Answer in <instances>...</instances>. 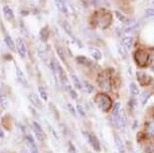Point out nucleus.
<instances>
[{
	"instance_id": "4468645a",
	"label": "nucleus",
	"mask_w": 154,
	"mask_h": 153,
	"mask_svg": "<svg viewBox=\"0 0 154 153\" xmlns=\"http://www.w3.org/2000/svg\"><path fill=\"white\" fill-rule=\"evenodd\" d=\"M3 15L5 17V19L8 20V21H12V20L14 19L13 11L9 6H7V5H5V6L3 7Z\"/></svg>"
},
{
	"instance_id": "dca6fc26",
	"label": "nucleus",
	"mask_w": 154,
	"mask_h": 153,
	"mask_svg": "<svg viewBox=\"0 0 154 153\" xmlns=\"http://www.w3.org/2000/svg\"><path fill=\"white\" fill-rule=\"evenodd\" d=\"M107 22L109 25L111 24V15H109V14H103L100 19H99V25H100V27H102L103 29H105V23L104 22Z\"/></svg>"
},
{
	"instance_id": "2f4dec72",
	"label": "nucleus",
	"mask_w": 154,
	"mask_h": 153,
	"mask_svg": "<svg viewBox=\"0 0 154 153\" xmlns=\"http://www.w3.org/2000/svg\"><path fill=\"white\" fill-rule=\"evenodd\" d=\"M77 111H78V113L80 114L81 117H86V112L81 104H77Z\"/></svg>"
},
{
	"instance_id": "aec40b11",
	"label": "nucleus",
	"mask_w": 154,
	"mask_h": 153,
	"mask_svg": "<svg viewBox=\"0 0 154 153\" xmlns=\"http://www.w3.org/2000/svg\"><path fill=\"white\" fill-rule=\"evenodd\" d=\"M136 27H138V23L137 21L134 20H128V22L126 23V28H125V31H131L136 29Z\"/></svg>"
},
{
	"instance_id": "c756f323",
	"label": "nucleus",
	"mask_w": 154,
	"mask_h": 153,
	"mask_svg": "<svg viewBox=\"0 0 154 153\" xmlns=\"http://www.w3.org/2000/svg\"><path fill=\"white\" fill-rule=\"evenodd\" d=\"M84 86H85L86 91L88 92L89 94L93 93V91H94V86H93L91 83H89L88 81H85V82H84Z\"/></svg>"
},
{
	"instance_id": "c03bdc74",
	"label": "nucleus",
	"mask_w": 154,
	"mask_h": 153,
	"mask_svg": "<svg viewBox=\"0 0 154 153\" xmlns=\"http://www.w3.org/2000/svg\"><path fill=\"white\" fill-rule=\"evenodd\" d=\"M101 1H105V2H106V1H107V0H101Z\"/></svg>"
},
{
	"instance_id": "c9c22d12",
	"label": "nucleus",
	"mask_w": 154,
	"mask_h": 153,
	"mask_svg": "<svg viewBox=\"0 0 154 153\" xmlns=\"http://www.w3.org/2000/svg\"><path fill=\"white\" fill-rule=\"evenodd\" d=\"M148 132H149V134L154 135V121H152L148 126Z\"/></svg>"
},
{
	"instance_id": "58836bf2",
	"label": "nucleus",
	"mask_w": 154,
	"mask_h": 153,
	"mask_svg": "<svg viewBox=\"0 0 154 153\" xmlns=\"http://www.w3.org/2000/svg\"><path fill=\"white\" fill-rule=\"evenodd\" d=\"M51 133H53V135H54V137H56V139H59V135L56 133V131H54V129H51Z\"/></svg>"
},
{
	"instance_id": "a878e982",
	"label": "nucleus",
	"mask_w": 154,
	"mask_h": 153,
	"mask_svg": "<svg viewBox=\"0 0 154 153\" xmlns=\"http://www.w3.org/2000/svg\"><path fill=\"white\" fill-rule=\"evenodd\" d=\"M120 110H121V103L117 102L114 105V108H113V111H112L113 119H115V118L118 116V114H119V112H120Z\"/></svg>"
},
{
	"instance_id": "f3484780",
	"label": "nucleus",
	"mask_w": 154,
	"mask_h": 153,
	"mask_svg": "<svg viewBox=\"0 0 154 153\" xmlns=\"http://www.w3.org/2000/svg\"><path fill=\"white\" fill-rule=\"evenodd\" d=\"M133 42H134V39L131 36H125L123 39H122V45L126 48V50H131Z\"/></svg>"
},
{
	"instance_id": "1a4fd4ad",
	"label": "nucleus",
	"mask_w": 154,
	"mask_h": 153,
	"mask_svg": "<svg viewBox=\"0 0 154 153\" xmlns=\"http://www.w3.org/2000/svg\"><path fill=\"white\" fill-rule=\"evenodd\" d=\"M25 142L27 144V147H28V149H29L30 153H38V148H37L35 141H34L31 135H27V136L25 137Z\"/></svg>"
},
{
	"instance_id": "f257e3e1",
	"label": "nucleus",
	"mask_w": 154,
	"mask_h": 153,
	"mask_svg": "<svg viewBox=\"0 0 154 153\" xmlns=\"http://www.w3.org/2000/svg\"><path fill=\"white\" fill-rule=\"evenodd\" d=\"M95 102L101 110L108 111L111 106V99L106 94H98L95 98Z\"/></svg>"
},
{
	"instance_id": "2eb2a0df",
	"label": "nucleus",
	"mask_w": 154,
	"mask_h": 153,
	"mask_svg": "<svg viewBox=\"0 0 154 153\" xmlns=\"http://www.w3.org/2000/svg\"><path fill=\"white\" fill-rule=\"evenodd\" d=\"M114 141H115V145L117 147L119 153H125V145L123 143V141L121 140V138L115 135L114 136Z\"/></svg>"
},
{
	"instance_id": "5701e85b",
	"label": "nucleus",
	"mask_w": 154,
	"mask_h": 153,
	"mask_svg": "<svg viewBox=\"0 0 154 153\" xmlns=\"http://www.w3.org/2000/svg\"><path fill=\"white\" fill-rule=\"evenodd\" d=\"M129 90H130V93H131L133 96H137V95L140 94V90H139L138 86L133 82L129 85Z\"/></svg>"
},
{
	"instance_id": "37998d69",
	"label": "nucleus",
	"mask_w": 154,
	"mask_h": 153,
	"mask_svg": "<svg viewBox=\"0 0 154 153\" xmlns=\"http://www.w3.org/2000/svg\"><path fill=\"white\" fill-rule=\"evenodd\" d=\"M152 67H153V69H154V60H153V63H152Z\"/></svg>"
},
{
	"instance_id": "c85d7f7f",
	"label": "nucleus",
	"mask_w": 154,
	"mask_h": 153,
	"mask_svg": "<svg viewBox=\"0 0 154 153\" xmlns=\"http://www.w3.org/2000/svg\"><path fill=\"white\" fill-rule=\"evenodd\" d=\"M115 15L117 16L118 20H120L121 22H124V23H127L128 22L126 16H125L122 12H120V11H115Z\"/></svg>"
},
{
	"instance_id": "49530a36",
	"label": "nucleus",
	"mask_w": 154,
	"mask_h": 153,
	"mask_svg": "<svg viewBox=\"0 0 154 153\" xmlns=\"http://www.w3.org/2000/svg\"><path fill=\"white\" fill-rule=\"evenodd\" d=\"M88 153H92V152H88Z\"/></svg>"
},
{
	"instance_id": "412c9836",
	"label": "nucleus",
	"mask_w": 154,
	"mask_h": 153,
	"mask_svg": "<svg viewBox=\"0 0 154 153\" xmlns=\"http://www.w3.org/2000/svg\"><path fill=\"white\" fill-rule=\"evenodd\" d=\"M71 78H72V83H74V85H75V88L79 89V90H81V89L83 88V86H82V83H81V81H80L79 78H78L77 75L72 73L71 75Z\"/></svg>"
},
{
	"instance_id": "39448f33",
	"label": "nucleus",
	"mask_w": 154,
	"mask_h": 153,
	"mask_svg": "<svg viewBox=\"0 0 154 153\" xmlns=\"http://www.w3.org/2000/svg\"><path fill=\"white\" fill-rule=\"evenodd\" d=\"M57 70H59V79H60V83L62 84V86L65 89L69 91V89L71 88L69 87V79L66 77V72L63 71V69L60 67V66L57 63Z\"/></svg>"
},
{
	"instance_id": "473e14b6",
	"label": "nucleus",
	"mask_w": 154,
	"mask_h": 153,
	"mask_svg": "<svg viewBox=\"0 0 154 153\" xmlns=\"http://www.w3.org/2000/svg\"><path fill=\"white\" fill-rule=\"evenodd\" d=\"M145 14L147 17H154V8H147L145 10Z\"/></svg>"
},
{
	"instance_id": "a211bd4d",
	"label": "nucleus",
	"mask_w": 154,
	"mask_h": 153,
	"mask_svg": "<svg viewBox=\"0 0 154 153\" xmlns=\"http://www.w3.org/2000/svg\"><path fill=\"white\" fill-rule=\"evenodd\" d=\"M89 51L91 54V56L94 57V60H100L102 59V53L100 50H98L97 47H90Z\"/></svg>"
},
{
	"instance_id": "423d86ee",
	"label": "nucleus",
	"mask_w": 154,
	"mask_h": 153,
	"mask_svg": "<svg viewBox=\"0 0 154 153\" xmlns=\"http://www.w3.org/2000/svg\"><path fill=\"white\" fill-rule=\"evenodd\" d=\"M33 131H34V134H35L36 139L38 140L39 142H45V132H43L42 128L40 127V125L37 122H35V121L33 122Z\"/></svg>"
},
{
	"instance_id": "72a5a7b5",
	"label": "nucleus",
	"mask_w": 154,
	"mask_h": 153,
	"mask_svg": "<svg viewBox=\"0 0 154 153\" xmlns=\"http://www.w3.org/2000/svg\"><path fill=\"white\" fill-rule=\"evenodd\" d=\"M69 153H78L77 148H75V146L72 142H69Z\"/></svg>"
},
{
	"instance_id": "e433bc0d",
	"label": "nucleus",
	"mask_w": 154,
	"mask_h": 153,
	"mask_svg": "<svg viewBox=\"0 0 154 153\" xmlns=\"http://www.w3.org/2000/svg\"><path fill=\"white\" fill-rule=\"evenodd\" d=\"M69 95L72 96V99H77V98H78V94L75 93V90H72V88H69Z\"/></svg>"
},
{
	"instance_id": "0eeeda50",
	"label": "nucleus",
	"mask_w": 154,
	"mask_h": 153,
	"mask_svg": "<svg viewBox=\"0 0 154 153\" xmlns=\"http://www.w3.org/2000/svg\"><path fill=\"white\" fill-rule=\"evenodd\" d=\"M16 50H17V53L22 59H24L26 57V45H25L24 41H23L22 38H17L16 40Z\"/></svg>"
},
{
	"instance_id": "a19ab883",
	"label": "nucleus",
	"mask_w": 154,
	"mask_h": 153,
	"mask_svg": "<svg viewBox=\"0 0 154 153\" xmlns=\"http://www.w3.org/2000/svg\"><path fill=\"white\" fill-rule=\"evenodd\" d=\"M3 136H4V132H3V130L0 128V138H2Z\"/></svg>"
},
{
	"instance_id": "7ed1b4c3",
	"label": "nucleus",
	"mask_w": 154,
	"mask_h": 153,
	"mask_svg": "<svg viewBox=\"0 0 154 153\" xmlns=\"http://www.w3.org/2000/svg\"><path fill=\"white\" fill-rule=\"evenodd\" d=\"M83 135L84 137L86 138L87 141L90 143V145H91L93 148H94L96 151H101V145H100V142H99L98 138L95 136L94 134H91L89 133V132H85L83 131Z\"/></svg>"
},
{
	"instance_id": "b1692460",
	"label": "nucleus",
	"mask_w": 154,
	"mask_h": 153,
	"mask_svg": "<svg viewBox=\"0 0 154 153\" xmlns=\"http://www.w3.org/2000/svg\"><path fill=\"white\" fill-rule=\"evenodd\" d=\"M149 98H150V95H149V93H148V92H146V91L142 92V93L140 94L141 105H142V106H144L145 104L147 103V101H148V99H149Z\"/></svg>"
},
{
	"instance_id": "6e6552de",
	"label": "nucleus",
	"mask_w": 154,
	"mask_h": 153,
	"mask_svg": "<svg viewBox=\"0 0 154 153\" xmlns=\"http://www.w3.org/2000/svg\"><path fill=\"white\" fill-rule=\"evenodd\" d=\"M113 120H114L115 124L119 127V128H124L125 125H126V115H125V112L121 109L118 114V116Z\"/></svg>"
},
{
	"instance_id": "9b49d317",
	"label": "nucleus",
	"mask_w": 154,
	"mask_h": 153,
	"mask_svg": "<svg viewBox=\"0 0 154 153\" xmlns=\"http://www.w3.org/2000/svg\"><path fill=\"white\" fill-rule=\"evenodd\" d=\"M28 99H29L30 103L32 104L34 107H36L37 109H42L43 105H42V101L39 100V98L37 97L35 94H33V93L29 94V96H28Z\"/></svg>"
},
{
	"instance_id": "f8f14e48",
	"label": "nucleus",
	"mask_w": 154,
	"mask_h": 153,
	"mask_svg": "<svg viewBox=\"0 0 154 153\" xmlns=\"http://www.w3.org/2000/svg\"><path fill=\"white\" fill-rule=\"evenodd\" d=\"M98 82L102 89H104V90H106V91L110 89V82H109L108 77L104 76V75H101L98 79Z\"/></svg>"
},
{
	"instance_id": "6ab92c4d",
	"label": "nucleus",
	"mask_w": 154,
	"mask_h": 153,
	"mask_svg": "<svg viewBox=\"0 0 154 153\" xmlns=\"http://www.w3.org/2000/svg\"><path fill=\"white\" fill-rule=\"evenodd\" d=\"M4 42H5V44L7 45V47L9 48L10 50H15V43H14L13 39L11 38L9 35H5L4 36Z\"/></svg>"
},
{
	"instance_id": "f03ea898",
	"label": "nucleus",
	"mask_w": 154,
	"mask_h": 153,
	"mask_svg": "<svg viewBox=\"0 0 154 153\" xmlns=\"http://www.w3.org/2000/svg\"><path fill=\"white\" fill-rule=\"evenodd\" d=\"M134 59L140 67H145L149 62V54L144 50H137L134 54Z\"/></svg>"
},
{
	"instance_id": "bb28decb",
	"label": "nucleus",
	"mask_w": 154,
	"mask_h": 153,
	"mask_svg": "<svg viewBox=\"0 0 154 153\" xmlns=\"http://www.w3.org/2000/svg\"><path fill=\"white\" fill-rule=\"evenodd\" d=\"M77 60H78V63H82V65H84V66H90L92 63L91 60L86 57H78Z\"/></svg>"
},
{
	"instance_id": "cd10ccee",
	"label": "nucleus",
	"mask_w": 154,
	"mask_h": 153,
	"mask_svg": "<svg viewBox=\"0 0 154 153\" xmlns=\"http://www.w3.org/2000/svg\"><path fill=\"white\" fill-rule=\"evenodd\" d=\"M38 93H39L40 97H42V99L43 101H48V93H46L45 89L43 88V87H42V86H39V87H38Z\"/></svg>"
},
{
	"instance_id": "4be33fe9",
	"label": "nucleus",
	"mask_w": 154,
	"mask_h": 153,
	"mask_svg": "<svg viewBox=\"0 0 154 153\" xmlns=\"http://www.w3.org/2000/svg\"><path fill=\"white\" fill-rule=\"evenodd\" d=\"M37 53H38V56L42 60H48V53H46V50L45 47L39 45L38 48H37Z\"/></svg>"
},
{
	"instance_id": "a18cd8bd",
	"label": "nucleus",
	"mask_w": 154,
	"mask_h": 153,
	"mask_svg": "<svg viewBox=\"0 0 154 153\" xmlns=\"http://www.w3.org/2000/svg\"><path fill=\"white\" fill-rule=\"evenodd\" d=\"M0 102H1V97H0Z\"/></svg>"
},
{
	"instance_id": "9d476101",
	"label": "nucleus",
	"mask_w": 154,
	"mask_h": 153,
	"mask_svg": "<svg viewBox=\"0 0 154 153\" xmlns=\"http://www.w3.org/2000/svg\"><path fill=\"white\" fill-rule=\"evenodd\" d=\"M16 77L20 82V84H21L24 88H28V81L26 79V77H25L24 73L21 71V69H19L18 67H16Z\"/></svg>"
},
{
	"instance_id": "79ce46f5",
	"label": "nucleus",
	"mask_w": 154,
	"mask_h": 153,
	"mask_svg": "<svg viewBox=\"0 0 154 153\" xmlns=\"http://www.w3.org/2000/svg\"><path fill=\"white\" fill-rule=\"evenodd\" d=\"M39 3L40 5H45L46 3V0H39Z\"/></svg>"
},
{
	"instance_id": "f704fd0d",
	"label": "nucleus",
	"mask_w": 154,
	"mask_h": 153,
	"mask_svg": "<svg viewBox=\"0 0 154 153\" xmlns=\"http://www.w3.org/2000/svg\"><path fill=\"white\" fill-rule=\"evenodd\" d=\"M57 54L60 56V57L62 59V60H63V62H66V57H65V54H63V51L60 47H57Z\"/></svg>"
},
{
	"instance_id": "ddd939ff",
	"label": "nucleus",
	"mask_w": 154,
	"mask_h": 153,
	"mask_svg": "<svg viewBox=\"0 0 154 153\" xmlns=\"http://www.w3.org/2000/svg\"><path fill=\"white\" fill-rule=\"evenodd\" d=\"M54 3H56V6L57 9H59L60 12H62L63 14H66V15L69 13V10H68V7H66L65 0H54Z\"/></svg>"
},
{
	"instance_id": "20e7f679",
	"label": "nucleus",
	"mask_w": 154,
	"mask_h": 153,
	"mask_svg": "<svg viewBox=\"0 0 154 153\" xmlns=\"http://www.w3.org/2000/svg\"><path fill=\"white\" fill-rule=\"evenodd\" d=\"M60 25H62V27H63V31L68 34V35L71 37V38L74 40V41L75 42V43H78V44L80 45L81 47H83L82 45V43H81V41L79 39L77 38V37L75 36V34H74V32H72V26L69 25V23L68 21H66V20H63V21H62L60 22Z\"/></svg>"
},
{
	"instance_id": "7c9ffc66",
	"label": "nucleus",
	"mask_w": 154,
	"mask_h": 153,
	"mask_svg": "<svg viewBox=\"0 0 154 153\" xmlns=\"http://www.w3.org/2000/svg\"><path fill=\"white\" fill-rule=\"evenodd\" d=\"M117 48H118V51H119V54L122 57H126L127 54H126V48H125L122 44H119L117 45Z\"/></svg>"
},
{
	"instance_id": "ea45409f",
	"label": "nucleus",
	"mask_w": 154,
	"mask_h": 153,
	"mask_svg": "<svg viewBox=\"0 0 154 153\" xmlns=\"http://www.w3.org/2000/svg\"><path fill=\"white\" fill-rule=\"evenodd\" d=\"M149 151H150V153H154V144H153V145H151V146H150Z\"/></svg>"
},
{
	"instance_id": "393cba45",
	"label": "nucleus",
	"mask_w": 154,
	"mask_h": 153,
	"mask_svg": "<svg viewBox=\"0 0 154 153\" xmlns=\"http://www.w3.org/2000/svg\"><path fill=\"white\" fill-rule=\"evenodd\" d=\"M39 35H40V39L42 40L43 42H45L46 40L48 38V28L46 27H43L39 32Z\"/></svg>"
},
{
	"instance_id": "4c0bfd02",
	"label": "nucleus",
	"mask_w": 154,
	"mask_h": 153,
	"mask_svg": "<svg viewBox=\"0 0 154 153\" xmlns=\"http://www.w3.org/2000/svg\"><path fill=\"white\" fill-rule=\"evenodd\" d=\"M68 108H69V111L71 112V113L74 115V116H75V109L74 108V106H72L71 103L68 104Z\"/></svg>"
}]
</instances>
